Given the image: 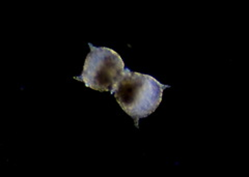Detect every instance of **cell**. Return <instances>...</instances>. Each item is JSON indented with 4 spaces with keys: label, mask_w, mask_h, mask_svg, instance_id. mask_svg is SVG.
Returning <instances> with one entry per match:
<instances>
[{
    "label": "cell",
    "mask_w": 249,
    "mask_h": 177,
    "mask_svg": "<svg viewBox=\"0 0 249 177\" xmlns=\"http://www.w3.org/2000/svg\"><path fill=\"white\" fill-rule=\"evenodd\" d=\"M168 85H163L150 75L131 72L126 73L116 84L111 95L138 128L140 118L149 116L156 111L162 101V95Z\"/></svg>",
    "instance_id": "cell-1"
},
{
    "label": "cell",
    "mask_w": 249,
    "mask_h": 177,
    "mask_svg": "<svg viewBox=\"0 0 249 177\" xmlns=\"http://www.w3.org/2000/svg\"><path fill=\"white\" fill-rule=\"evenodd\" d=\"M90 52L85 59L81 76L74 77L85 86L98 91L111 94L115 85L126 73L124 63L114 50L106 47H95L89 44Z\"/></svg>",
    "instance_id": "cell-2"
}]
</instances>
